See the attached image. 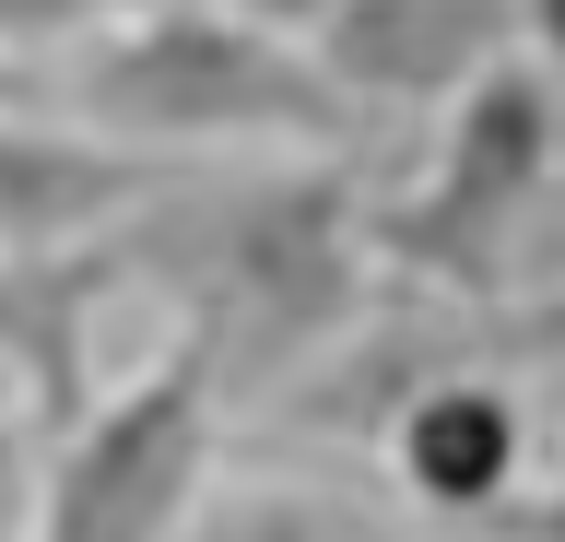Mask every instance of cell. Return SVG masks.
Here are the masks:
<instances>
[{
	"instance_id": "cell-13",
	"label": "cell",
	"mask_w": 565,
	"mask_h": 542,
	"mask_svg": "<svg viewBox=\"0 0 565 542\" xmlns=\"http://www.w3.org/2000/svg\"><path fill=\"white\" fill-rule=\"evenodd\" d=\"M35 460H47V436L24 413H0V542L24 531V507H35Z\"/></svg>"
},
{
	"instance_id": "cell-4",
	"label": "cell",
	"mask_w": 565,
	"mask_h": 542,
	"mask_svg": "<svg viewBox=\"0 0 565 542\" xmlns=\"http://www.w3.org/2000/svg\"><path fill=\"white\" fill-rule=\"evenodd\" d=\"M224 401L189 354H153L141 378L83 401V425L47 436L35 507L12 542H177L189 496L224 471Z\"/></svg>"
},
{
	"instance_id": "cell-1",
	"label": "cell",
	"mask_w": 565,
	"mask_h": 542,
	"mask_svg": "<svg viewBox=\"0 0 565 542\" xmlns=\"http://www.w3.org/2000/svg\"><path fill=\"white\" fill-rule=\"evenodd\" d=\"M118 295L166 307V354H189L247 425L295 390L342 330L377 319V248H365V166L353 153H201L166 166L106 224Z\"/></svg>"
},
{
	"instance_id": "cell-18",
	"label": "cell",
	"mask_w": 565,
	"mask_h": 542,
	"mask_svg": "<svg viewBox=\"0 0 565 542\" xmlns=\"http://www.w3.org/2000/svg\"><path fill=\"white\" fill-rule=\"evenodd\" d=\"M483 542H494V531H483Z\"/></svg>"
},
{
	"instance_id": "cell-5",
	"label": "cell",
	"mask_w": 565,
	"mask_h": 542,
	"mask_svg": "<svg viewBox=\"0 0 565 542\" xmlns=\"http://www.w3.org/2000/svg\"><path fill=\"white\" fill-rule=\"evenodd\" d=\"M530 483H542V390H530L494 342L436 365L377 436V496L401 507L413 531H436V542L494 531Z\"/></svg>"
},
{
	"instance_id": "cell-10",
	"label": "cell",
	"mask_w": 565,
	"mask_h": 542,
	"mask_svg": "<svg viewBox=\"0 0 565 542\" xmlns=\"http://www.w3.org/2000/svg\"><path fill=\"white\" fill-rule=\"evenodd\" d=\"M130 0H0V60L12 72H60L83 36H106Z\"/></svg>"
},
{
	"instance_id": "cell-17",
	"label": "cell",
	"mask_w": 565,
	"mask_h": 542,
	"mask_svg": "<svg viewBox=\"0 0 565 542\" xmlns=\"http://www.w3.org/2000/svg\"><path fill=\"white\" fill-rule=\"evenodd\" d=\"M0 107H47V72H12L0 60Z\"/></svg>"
},
{
	"instance_id": "cell-11",
	"label": "cell",
	"mask_w": 565,
	"mask_h": 542,
	"mask_svg": "<svg viewBox=\"0 0 565 542\" xmlns=\"http://www.w3.org/2000/svg\"><path fill=\"white\" fill-rule=\"evenodd\" d=\"M565 295V130H554V178L530 201V236H519V272H507V307H554Z\"/></svg>"
},
{
	"instance_id": "cell-14",
	"label": "cell",
	"mask_w": 565,
	"mask_h": 542,
	"mask_svg": "<svg viewBox=\"0 0 565 542\" xmlns=\"http://www.w3.org/2000/svg\"><path fill=\"white\" fill-rule=\"evenodd\" d=\"M519 60L565 95V0H519Z\"/></svg>"
},
{
	"instance_id": "cell-9",
	"label": "cell",
	"mask_w": 565,
	"mask_h": 542,
	"mask_svg": "<svg viewBox=\"0 0 565 542\" xmlns=\"http://www.w3.org/2000/svg\"><path fill=\"white\" fill-rule=\"evenodd\" d=\"M177 542H436V531H413V519H401L377 483H353V471L236 460V448H224V471L189 496Z\"/></svg>"
},
{
	"instance_id": "cell-8",
	"label": "cell",
	"mask_w": 565,
	"mask_h": 542,
	"mask_svg": "<svg viewBox=\"0 0 565 542\" xmlns=\"http://www.w3.org/2000/svg\"><path fill=\"white\" fill-rule=\"evenodd\" d=\"M153 178H166L153 153L95 142V130L60 118V107H0V259L95 248V236L130 213Z\"/></svg>"
},
{
	"instance_id": "cell-12",
	"label": "cell",
	"mask_w": 565,
	"mask_h": 542,
	"mask_svg": "<svg viewBox=\"0 0 565 542\" xmlns=\"http://www.w3.org/2000/svg\"><path fill=\"white\" fill-rule=\"evenodd\" d=\"M494 354L519 365V378L565 365V295H554V307H494Z\"/></svg>"
},
{
	"instance_id": "cell-3",
	"label": "cell",
	"mask_w": 565,
	"mask_h": 542,
	"mask_svg": "<svg viewBox=\"0 0 565 542\" xmlns=\"http://www.w3.org/2000/svg\"><path fill=\"white\" fill-rule=\"evenodd\" d=\"M554 130H565V95L530 72V60L471 83V95L424 130L413 178L365 189V248H377V272L401 295H436V307H507L530 201L554 178Z\"/></svg>"
},
{
	"instance_id": "cell-7",
	"label": "cell",
	"mask_w": 565,
	"mask_h": 542,
	"mask_svg": "<svg viewBox=\"0 0 565 542\" xmlns=\"http://www.w3.org/2000/svg\"><path fill=\"white\" fill-rule=\"evenodd\" d=\"M118 307V259L95 248H35V259H0V390L35 436L83 425L95 401V319Z\"/></svg>"
},
{
	"instance_id": "cell-15",
	"label": "cell",
	"mask_w": 565,
	"mask_h": 542,
	"mask_svg": "<svg viewBox=\"0 0 565 542\" xmlns=\"http://www.w3.org/2000/svg\"><path fill=\"white\" fill-rule=\"evenodd\" d=\"M224 12H247V24H271V36L318 47V24H330V12H342V0H224Z\"/></svg>"
},
{
	"instance_id": "cell-16",
	"label": "cell",
	"mask_w": 565,
	"mask_h": 542,
	"mask_svg": "<svg viewBox=\"0 0 565 542\" xmlns=\"http://www.w3.org/2000/svg\"><path fill=\"white\" fill-rule=\"evenodd\" d=\"M530 390H542V471H565V365H542Z\"/></svg>"
},
{
	"instance_id": "cell-6",
	"label": "cell",
	"mask_w": 565,
	"mask_h": 542,
	"mask_svg": "<svg viewBox=\"0 0 565 542\" xmlns=\"http://www.w3.org/2000/svg\"><path fill=\"white\" fill-rule=\"evenodd\" d=\"M507 60H519V0H342L318 24V72L342 83L365 142L401 118H448Z\"/></svg>"
},
{
	"instance_id": "cell-2",
	"label": "cell",
	"mask_w": 565,
	"mask_h": 542,
	"mask_svg": "<svg viewBox=\"0 0 565 542\" xmlns=\"http://www.w3.org/2000/svg\"><path fill=\"white\" fill-rule=\"evenodd\" d=\"M47 107L83 118L95 142L201 166V153H365V118L318 47L247 24L224 0H130L106 36H83L47 72Z\"/></svg>"
}]
</instances>
